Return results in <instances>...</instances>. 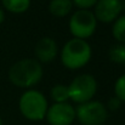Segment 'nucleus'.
Here are the masks:
<instances>
[{"label":"nucleus","instance_id":"obj_14","mask_svg":"<svg viewBox=\"0 0 125 125\" xmlns=\"http://www.w3.org/2000/svg\"><path fill=\"white\" fill-rule=\"evenodd\" d=\"M109 58L114 63H124L125 62V44L114 45L109 50Z\"/></svg>","mask_w":125,"mask_h":125},{"label":"nucleus","instance_id":"obj_20","mask_svg":"<svg viewBox=\"0 0 125 125\" xmlns=\"http://www.w3.org/2000/svg\"><path fill=\"white\" fill-rule=\"evenodd\" d=\"M124 66H125V62H124Z\"/></svg>","mask_w":125,"mask_h":125},{"label":"nucleus","instance_id":"obj_5","mask_svg":"<svg viewBox=\"0 0 125 125\" xmlns=\"http://www.w3.org/2000/svg\"><path fill=\"white\" fill-rule=\"evenodd\" d=\"M97 90L96 79L90 74H80L68 85L69 98L77 103H85L91 101Z\"/></svg>","mask_w":125,"mask_h":125},{"label":"nucleus","instance_id":"obj_12","mask_svg":"<svg viewBox=\"0 0 125 125\" xmlns=\"http://www.w3.org/2000/svg\"><path fill=\"white\" fill-rule=\"evenodd\" d=\"M51 98L56 102V103H63L69 98V91H68V86L66 85H55L51 89Z\"/></svg>","mask_w":125,"mask_h":125},{"label":"nucleus","instance_id":"obj_1","mask_svg":"<svg viewBox=\"0 0 125 125\" xmlns=\"http://www.w3.org/2000/svg\"><path fill=\"white\" fill-rule=\"evenodd\" d=\"M42 78V64L33 58H24L15 64L9 71L10 82L18 87H32Z\"/></svg>","mask_w":125,"mask_h":125},{"label":"nucleus","instance_id":"obj_3","mask_svg":"<svg viewBox=\"0 0 125 125\" xmlns=\"http://www.w3.org/2000/svg\"><path fill=\"white\" fill-rule=\"evenodd\" d=\"M20 111L29 120H42L47 112V101L42 92L28 90L20 98Z\"/></svg>","mask_w":125,"mask_h":125},{"label":"nucleus","instance_id":"obj_4","mask_svg":"<svg viewBox=\"0 0 125 125\" xmlns=\"http://www.w3.org/2000/svg\"><path fill=\"white\" fill-rule=\"evenodd\" d=\"M97 20L94 12L89 10H78L75 11L69 20V31L75 39L85 40L90 38L96 29Z\"/></svg>","mask_w":125,"mask_h":125},{"label":"nucleus","instance_id":"obj_10","mask_svg":"<svg viewBox=\"0 0 125 125\" xmlns=\"http://www.w3.org/2000/svg\"><path fill=\"white\" fill-rule=\"evenodd\" d=\"M73 7L72 0H51L49 5L50 12L56 17H64L67 16Z\"/></svg>","mask_w":125,"mask_h":125},{"label":"nucleus","instance_id":"obj_8","mask_svg":"<svg viewBox=\"0 0 125 125\" xmlns=\"http://www.w3.org/2000/svg\"><path fill=\"white\" fill-rule=\"evenodd\" d=\"M123 4L120 0H98L95 5V17L100 22H113L122 12Z\"/></svg>","mask_w":125,"mask_h":125},{"label":"nucleus","instance_id":"obj_11","mask_svg":"<svg viewBox=\"0 0 125 125\" xmlns=\"http://www.w3.org/2000/svg\"><path fill=\"white\" fill-rule=\"evenodd\" d=\"M4 7L12 13L26 12L31 5V0H1Z\"/></svg>","mask_w":125,"mask_h":125},{"label":"nucleus","instance_id":"obj_18","mask_svg":"<svg viewBox=\"0 0 125 125\" xmlns=\"http://www.w3.org/2000/svg\"><path fill=\"white\" fill-rule=\"evenodd\" d=\"M4 20H5V13H4V11L0 9V24L4 22Z\"/></svg>","mask_w":125,"mask_h":125},{"label":"nucleus","instance_id":"obj_16","mask_svg":"<svg viewBox=\"0 0 125 125\" xmlns=\"http://www.w3.org/2000/svg\"><path fill=\"white\" fill-rule=\"evenodd\" d=\"M72 1H73V4H74L75 6L80 7L82 10H87L89 7L96 5V2H97L98 0H72Z\"/></svg>","mask_w":125,"mask_h":125},{"label":"nucleus","instance_id":"obj_15","mask_svg":"<svg viewBox=\"0 0 125 125\" xmlns=\"http://www.w3.org/2000/svg\"><path fill=\"white\" fill-rule=\"evenodd\" d=\"M114 92L115 97H118L120 101L125 102V74L120 75L114 85Z\"/></svg>","mask_w":125,"mask_h":125},{"label":"nucleus","instance_id":"obj_17","mask_svg":"<svg viewBox=\"0 0 125 125\" xmlns=\"http://www.w3.org/2000/svg\"><path fill=\"white\" fill-rule=\"evenodd\" d=\"M120 104H122V101L118 97H111L108 101V108L111 111H118Z\"/></svg>","mask_w":125,"mask_h":125},{"label":"nucleus","instance_id":"obj_9","mask_svg":"<svg viewBox=\"0 0 125 125\" xmlns=\"http://www.w3.org/2000/svg\"><path fill=\"white\" fill-rule=\"evenodd\" d=\"M34 52L37 58L42 63H50L57 55V45L52 38L45 37L35 44Z\"/></svg>","mask_w":125,"mask_h":125},{"label":"nucleus","instance_id":"obj_2","mask_svg":"<svg viewBox=\"0 0 125 125\" xmlns=\"http://www.w3.org/2000/svg\"><path fill=\"white\" fill-rule=\"evenodd\" d=\"M91 58V46L82 39H71L61 51V61L68 69H79Z\"/></svg>","mask_w":125,"mask_h":125},{"label":"nucleus","instance_id":"obj_7","mask_svg":"<svg viewBox=\"0 0 125 125\" xmlns=\"http://www.w3.org/2000/svg\"><path fill=\"white\" fill-rule=\"evenodd\" d=\"M45 117L50 125H71L75 119V109L67 102L55 103L47 108Z\"/></svg>","mask_w":125,"mask_h":125},{"label":"nucleus","instance_id":"obj_13","mask_svg":"<svg viewBox=\"0 0 125 125\" xmlns=\"http://www.w3.org/2000/svg\"><path fill=\"white\" fill-rule=\"evenodd\" d=\"M112 34L118 42L125 44V15L115 20L112 28Z\"/></svg>","mask_w":125,"mask_h":125},{"label":"nucleus","instance_id":"obj_6","mask_svg":"<svg viewBox=\"0 0 125 125\" xmlns=\"http://www.w3.org/2000/svg\"><path fill=\"white\" fill-rule=\"evenodd\" d=\"M75 117L83 125H102L108 117L104 104L100 101H89L75 108Z\"/></svg>","mask_w":125,"mask_h":125},{"label":"nucleus","instance_id":"obj_19","mask_svg":"<svg viewBox=\"0 0 125 125\" xmlns=\"http://www.w3.org/2000/svg\"><path fill=\"white\" fill-rule=\"evenodd\" d=\"M0 125H2V122H1V118H0Z\"/></svg>","mask_w":125,"mask_h":125}]
</instances>
